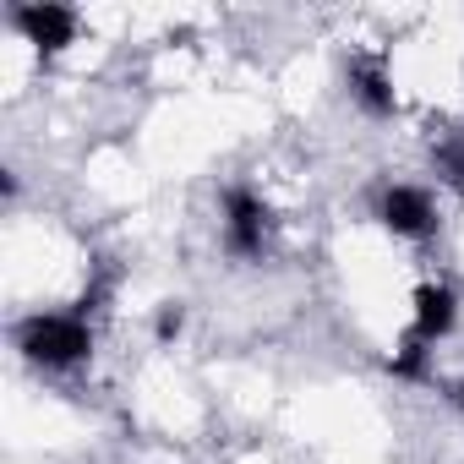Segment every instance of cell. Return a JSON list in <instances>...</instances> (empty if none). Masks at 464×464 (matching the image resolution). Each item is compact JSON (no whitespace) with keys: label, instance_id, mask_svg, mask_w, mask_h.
I'll return each mask as SVG.
<instances>
[{"label":"cell","instance_id":"cell-10","mask_svg":"<svg viewBox=\"0 0 464 464\" xmlns=\"http://www.w3.org/2000/svg\"><path fill=\"white\" fill-rule=\"evenodd\" d=\"M453 393H459V404H464V388H453Z\"/></svg>","mask_w":464,"mask_h":464},{"label":"cell","instance_id":"cell-6","mask_svg":"<svg viewBox=\"0 0 464 464\" xmlns=\"http://www.w3.org/2000/svg\"><path fill=\"white\" fill-rule=\"evenodd\" d=\"M453 317H459V301H453V290L448 285H420L415 290V339L420 344H437L448 328H453Z\"/></svg>","mask_w":464,"mask_h":464},{"label":"cell","instance_id":"cell-2","mask_svg":"<svg viewBox=\"0 0 464 464\" xmlns=\"http://www.w3.org/2000/svg\"><path fill=\"white\" fill-rule=\"evenodd\" d=\"M263 241H268V208L257 191L246 186H229L224 191V246L236 257H263Z\"/></svg>","mask_w":464,"mask_h":464},{"label":"cell","instance_id":"cell-9","mask_svg":"<svg viewBox=\"0 0 464 464\" xmlns=\"http://www.w3.org/2000/svg\"><path fill=\"white\" fill-rule=\"evenodd\" d=\"M180 328H186V312H180V301H169V306H159V317H153V334L169 344V339H180Z\"/></svg>","mask_w":464,"mask_h":464},{"label":"cell","instance_id":"cell-8","mask_svg":"<svg viewBox=\"0 0 464 464\" xmlns=\"http://www.w3.org/2000/svg\"><path fill=\"white\" fill-rule=\"evenodd\" d=\"M388 372H393V377H426V344L410 334V339L399 344V355L388 361Z\"/></svg>","mask_w":464,"mask_h":464},{"label":"cell","instance_id":"cell-5","mask_svg":"<svg viewBox=\"0 0 464 464\" xmlns=\"http://www.w3.org/2000/svg\"><path fill=\"white\" fill-rule=\"evenodd\" d=\"M344 82H350V93H355V104H361L366 115L388 121V115L399 110V99H393V77H388V66H382L377 55H355V61L344 66Z\"/></svg>","mask_w":464,"mask_h":464},{"label":"cell","instance_id":"cell-7","mask_svg":"<svg viewBox=\"0 0 464 464\" xmlns=\"http://www.w3.org/2000/svg\"><path fill=\"white\" fill-rule=\"evenodd\" d=\"M437 169H442V180L464 197V137H442V148H437Z\"/></svg>","mask_w":464,"mask_h":464},{"label":"cell","instance_id":"cell-4","mask_svg":"<svg viewBox=\"0 0 464 464\" xmlns=\"http://www.w3.org/2000/svg\"><path fill=\"white\" fill-rule=\"evenodd\" d=\"M17 34L39 50V55H61L77 39V12L72 6H17L12 12Z\"/></svg>","mask_w":464,"mask_h":464},{"label":"cell","instance_id":"cell-1","mask_svg":"<svg viewBox=\"0 0 464 464\" xmlns=\"http://www.w3.org/2000/svg\"><path fill=\"white\" fill-rule=\"evenodd\" d=\"M17 350L34 366H77L93 350V328L88 317H23L17 323Z\"/></svg>","mask_w":464,"mask_h":464},{"label":"cell","instance_id":"cell-3","mask_svg":"<svg viewBox=\"0 0 464 464\" xmlns=\"http://www.w3.org/2000/svg\"><path fill=\"white\" fill-rule=\"evenodd\" d=\"M377 218L393 229V236H404V241H426L437 229V208H431V197L420 186H388L377 197Z\"/></svg>","mask_w":464,"mask_h":464}]
</instances>
